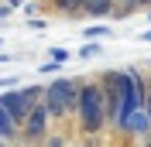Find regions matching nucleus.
Listing matches in <instances>:
<instances>
[{
    "label": "nucleus",
    "mask_w": 151,
    "mask_h": 147,
    "mask_svg": "<svg viewBox=\"0 0 151 147\" xmlns=\"http://www.w3.org/2000/svg\"><path fill=\"white\" fill-rule=\"evenodd\" d=\"M79 120H83V130L86 133H96V130L106 123V106H103V89L100 86H83L79 89Z\"/></svg>",
    "instance_id": "1"
},
{
    "label": "nucleus",
    "mask_w": 151,
    "mask_h": 147,
    "mask_svg": "<svg viewBox=\"0 0 151 147\" xmlns=\"http://www.w3.org/2000/svg\"><path fill=\"white\" fill-rule=\"evenodd\" d=\"M41 96H45L41 106L48 110V116H65L76 103H79V86H76L72 79H55Z\"/></svg>",
    "instance_id": "2"
},
{
    "label": "nucleus",
    "mask_w": 151,
    "mask_h": 147,
    "mask_svg": "<svg viewBox=\"0 0 151 147\" xmlns=\"http://www.w3.org/2000/svg\"><path fill=\"white\" fill-rule=\"evenodd\" d=\"M41 92H45V89H38V86H24V89L4 92V96H0V106L10 113L14 123H24V120L31 116V110L41 103Z\"/></svg>",
    "instance_id": "3"
},
{
    "label": "nucleus",
    "mask_w": 151,
    "mask_h": 147,
    "mask_svg": "<svg viewBox=\"0 0 151 147\" xmlns=\"http://www.w3.org/2000/svg\"><path fill=\"white\" fill-rule=\"evenodd\" d=\"M45 127H48V110L38 103L35 110H31V116L24 120V137L28 140H41L45 137Z\"/></svg>",
    "instance_id": "4"
},
{
    "label": "nucleus",
    "mask_w": 151,
    "mask_h": 147,
    "mask_svg": "<svg viewBox=\"0 0 151 147\" xmlns=\"http://www.w3.org/2000/svg\"><path fill=\"white\" fill-rule=\"evenodd\" d=\"M120 127L127 130V133H148V130H151V120H148V113H144V106L134 110V113H127V116L120 120Z\"/></svg>",
    "instance_id": "5"
},
{
    "label": "nucleus",
    "mask_w": 151,
    "mask_h": 147,
    "mask_svg": "<svg viewBox=\"0 0 151 147\" xmlns=\"http://www.w3.org/2000/svg\"><path fill=\"white\" fill-rule=\"evenodd\" d=\"M110 7H113V0H86V14H93V17H103V14H110Z\"/></svg>",
    "instance_id": "6"
},
{
    "label": "nucleus",
    "mask_w": 151,
    "mask_h": 147,
    "mask_svg": "<svg viewBox=\"0 0 151 147\" xmlns=\"http://www.w3.org/2000/svg\"><path fill=\"white\" fill-rule=\"evenodd\" d=\"M14 130H17V123L10 120V113L0 106V140H7V137H14Z\"/></svg>",
    "instance_id": "7"
},
{
    "label": "nucleus",
    "mask_w": 151,
    "mask_h": 147,
    "mask_svg": "<svg viewBox=\"0 0 151 147\" xmlns=\"http://www.w3.org/2000/svg\"><path fill=\"white\" fill-rule=\"evenodd\" d=\"M58 10H65V14H79V10L86 7V0H55Z\"/></svg>",
    "instance_id": "8"
},
{
    "label": "nucleus",
    "mask_w": 151,
    "mask_h": 147,
    "mask_svg": "<svg viewBox=\"0 0 151 147\" xmlns=\"http://www.w3.org/2000/svg\"><path fill=\"white\" fill-rule=\"evenodd\" d=\"M65 58H69V51H65V48H52V62H58V65H62Z\"/></svg>",
    "instance_id": "9"
},
{
    "label": "nucleus",
    "mask_w": 151,
    "mask_h": 147,
    "mask_svg": "<svg viewBox=\"0 0 151 147\" xmlns=\"http://www.w3.org/2000/svg\"><path fill=\"white\" fill-rule=\"evenodd\" d=\"M79 55H83V58H96V55H100V48H96V45H86Z\"/></svg>",
    "instance_id": "10"
},
{
    "label": "nucleus",
    "mask_w": 151,
    "mask_h": 147,
    "mask_svg": "<svg viewBox=\"0 0 151 147\" xmlns=\"http://www.w3.org/2000/svg\"><path fill=\"white\" fill-rule=\"evenodd\" d=\"M106 28H86V38H103Z\"/></svg>",
    "instance_id": "11"
},
{
    "label": "nucleus",
    "mask_w": 151,
    "mask_h": 147,
    "mask_svg": "<svg viewBox=\"0 0 151 147\" xmlns=\"http://www.w3.org/2000/svg\"><path fill=\"white\" fill-rule=\"evenodd\" d=\"M48 147H65V144H62V137H48Z\"/></svg>",
    "instance_id": "12"
},
{
    "label": "nucleus",
    "mask_w": 151,
    "mask_h": 147,
    "mask_svg": "<svg viewBox=\"0 0 151 147\" xmlns=\"http://www.w3.org/2000/svg\"><path fill=\"white\" fill-rule=\"evenodd\" d=\"M21 4H24V0H7V7L14 10V7H21Z\"/></svg>",
    "instance_id": "13"
},
{
    "label": "nucleus",
    "mask_w": 151,
    "mask_h": 147,
    "mask_svg": "<svg viewBox=\"0 0 151 147\" xmlns=\"http://www.w3.org/2000/svg\"><path fill=\"white\" fill-rule=\"evenodd\" d=\"M144 113H148V120H151V96H148V103H144Z\"/></svg>",
    "instance_id": "14"
},
{
    "label": "nucleus",
    "mask_w": 151,
    "mask_h": 147,
    "mask_svg": "<svg viewBox=\"0 0 151 147\" xmlns=\"http://www.w3.org/2000/svg\"><path fill=\"white\" fill-rule=\"evenodd\" d=\"M141 41H151V31H144V34H141Z\"/></svg>",
    "instance_id": "15"
},
{
    "label": "nucleus",
    "mask_w": 151,
    "mask_h": 147,
    "mask_svg": "<svg viewBox=\"0 0 151 147\" xmlns=\"http://www.w3.org/2000/svg\"><path fill=\"white\" fill-rule=\"evenodd\" d=\"M124 4H137V0H124Z\"/></svg>",
    "instance_id": "16"
},
{
    "label": "nucleus",
    "mask_w": 151,
    "mask_h": 147,
    "mask_svg": "<svg viewBox=\"0 0 151 147\" xmlns=\"http://www.w3.org/2000/svg\"><path fill=\"white\" fill-rule=\"evenodd\" d=\"M0 144H4V140H0Z\"/></svg>",
    "instance_id": "17"
}]
</instances>
